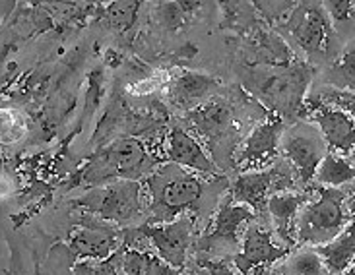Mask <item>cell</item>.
I'll return each instance as SVG.
<instances>
[{
    "label": "cell",
    "instance_id": "22",
    "mask_svg": "<svg viewBox=\"0 0 355 275\" xmlns=\"http://www.w3.org/2000/svg\"><path fill=\"white\" fill-rule=\"evenodd\" d=\"M272 275H332L313 247H297L284 260L270 267Z\"/></svg>",
    "mask_w": 355,
    "mask_h": 275
},
{
    "label": "cell",
    "instance_id": "24",
    "mask_svg": "<svg viewBox=\"0 0 355 275\" xmlns=\"http://www.w3.org/2000/svg\"><path fill=\"white\" fill-rule=\"evenodd\" d=\"M191 16L184 12L179 0H162L155 6V21L165 31H179L189 24Z\"/></svg>",
    "mask_w": 355,
    "mask_h": 275
},
{
    "label": "cell",
    "instance_id": "5",
    "mask_svg": "<svg viewBox=\"0 0 355 275\" xmlns=\"http://www.w3.org/2000/svg\"><path fill=\"white\" fill-rule=\"evenodd\" d=\"M157 165V159L142 140L125 136L116 138L97 155L96 161L87 167L86 182L101 186L113 181H142Z\"/></svg>",
    "mask_w": 355,
    "mask_h": 275
},
{
    "label": "cell",
    "instance_id": "7",
    "mask_svg": "<svg viewBox=\"0 0 355 275\" xmlns=\"http://www.w3.org/2000/svg\"><path fill=\"white\" fill-rule=\"evenodd\" d=\"M187 118L194 128V136L202 143L206 142V152L230 157V152L237 145L233 134L239 132L241 123L235 105L230 99L214 95L208 101L187 111Z\"/></svg>",
    "mask_w": 355,
    "mask_h": 275
},
{
    "label": "cell",
    "instance_id": "20",
    "mask_svg": "<svg viewBox=\"0 0 355 275\" xmlns=\"http://www.w3.org/2000/svg\"><path fill=\"white\" fill-rule=\"evenodd\" d=\"M355 179L354 163L352 157L340 155L336 152H330L322 157V161L318 163L315 179L313 182L318 186H332V188H346L352 186Z\"/></svg>",
    "mask_w": 355,
    "mask_h": 275
},
{
    "label": "cell",
    "instance_id": "27",
    "mask_svg": "<svg viewBox=\"0 0 355 275\" xmlns=\"http://www.w3.org/2000/svg\"><path fill=\"white\" fill-rule=\"evenodd\" d=\"M198 264L206 269V275H241L230 260H223V258H211L200 254Z\"/></svg>",
    "mask_w": 355,
    "mask_h": 275
},
{
    "label": "cell",
    "instance_id": "12",
    "mask_svg": "<svg viewBox=\"0 0 355 275\" xmlns=\"http://www.w3.org/2000/svg\"><path fill=\"white\" fill-rule=\"evenodd\" d=\"M138 229L144 235L148 248L154 250L155 256H159L179 272L187 267L194 231L192 215H181L167 223H144Z\"/></svg>",
    "mask_w": 355,
    "mask_h": 275
},
{
    "label": "cell",
    "instance_id": "25",
    "mask_svg": "<svg viewBox=\"0 0 355 275\" xmlns=\"http://www.w3.org/2000/svg\"><path fill=\"white\" fill-rule=\"evenodd\" d=\"M140 10V0H113L107 8V18L115 28L128 31L136 21Z\"/></svg>",
    "mask_w": 355,
    "mask_h": 275
},
{
    "label": "cell",
    "instance_id": "6",
    "mask_svg": "<svg viewBox=\"0 0 355 275\" xmlns=\"http://www.w3.org/2000/svg\"><path fill=\"white\" fill-rule=\"evenodd\" d=\"M78 208L113 225H126L140 221L146 213L144 184L140 181H113L87 190L74 199Z\"/></svg>",
    "mask_w": 355,
    "mask_h": 275
},
{
    "label": "cell",
    "instance_id": "8",
    "mask_svg": "<svg viewBox=\"0 0 355 275\" xmlns=\"http://www.w3.org/2000/svg\"><path fill=\"white\" fill-rule=\"evenodd\" d=\"M254 218L257 213L249 206L233 202L227 194L218 204L210 227L198 240V252L211 258L231 260L239 248L245 229Z\"/></svg>",
    "mask_w": 355,
    "mask_h": 275
},
{
    "label": "cell",
    "instance_id": "11",
    "mask_svg": "<svg viewBox=\"0 0 355 275\" xmlns=\"http://www.w3.org/2000/svg\"><path fill=\"white\" fill-rule=\"evenodd\" d=\"M284 128L286 121L279 114L266 111L241 143L237 157H233V167H237V171H252L272 165L279 155V138Z\"/></svg>",
    "mask_w": 355,
    "mask_h": 275
},
{
    "label": "cell",
    "instance_id": "28",
    "mask_svg": "<svg viewBox=\"0 0 355 275\" xmlns=\"http://www.w3.org/2000/svg\"><path fill=\"white\" fill-rule=\"evenodd\" d=\"M144 275H182L179 269L171 267L159 256L152 252H146L144 256Z\"/></svg>",
    "mask_w": 355,
    "mask_h": 275
},
{
    "label": "cell",
    "instance_id": "2",
    "mask_svg": "<svg viewBox=\"0 0 355 275\" xmlns=\"http://www.w3.org/2000/svg\"><path fill=\"white\" fill-rule=\"evenodd\" d=\"M354 221V196L349 188L318 186L311 190L295 221V245L318 247L338 237Z\"/></svg>",
    "mask_w": 355,
    "mask_h": 275
},
{
    "label": "cell",
    "instance_id": "17",
    "mask_svg": "<svg viewBox=\"0 0 355 275\" xmlns=\"http://www.w3.org/2000/svg\"><path fill=\"white\" fill-rule=\"evenodd\" d=\"M220 82L210 74L204 72H181L177 76L171 78L169 84V99L171 105L182 111H191L194 107H198L204 101H208L210 97L218 94Z\"/></svg>",
    "mask_w": 355,
    "mask_h": 275
},
{
    "label": "cell",
    "instance_id": "19",
    "mask_svg": "<svg viewBox=\"0 0 355 275\" xmlns=\"http://www.w3.org/2000/svg\"><path fill=\"white\" fill-rule=\"evenodd\" d=\"M315 248L320 260L324 262V266L332 275H342L347 267L354 266V225L349 223L338 237L328 240L324 245H318Z\"/></svg>",
    "mask_w": 355,
    "mask_h": 275
},
{
    "label": "cell",
    "instance_id": "14",
    "mask_svg": "<svg viewBox=\"0 0 355 275\" xmlns=\"http://www.w3.org/2000/svg\"><path fill=\"white\" fill-rule=\"evenodd\" d=\"M123 247V229L103 221L96 215H87L80 221V227L70 235V248L82 260H107Z\"/></svg>",
    "mask_w": 355,
    "mask_h": 275
},
{
    "label": "cell",
    "instance_id": "10",
    "mask_svg": "<svg viewBox=\"0 0 355 275\" xmlns=\"http://www.w3.org/2000/svg\"><path fill=\"white\" fill-rule=\"evenodd\" d=\"M327 153V142L315 124L303 118L286 124L279 138V157H284L297 171L303 188L311 186L318 163Z\"/></svg>",
    "mask_w": 355,
    "mask_h": 275
},
{
    "label": "cell",
    "instance_id": "21",
    "mask_svg": "<svg viewBox=\"0 0 355 275\" xmlns=\"http://www.w3.org/2000/svg\"><path fill=\"white\" fill-rule=\"evenodd\" d=\"M254 62L262 66H288L293 62V51L284 37L272 31H260L257 37L250 41Z\"/></svg>",
    "mask_w": 355,
    "mask_h": 275
},
{
    "label": "cell",
    "instance_id": "9",
    "mask_svg": "<svg viewBox=\"0 0 355 275\" xmlns=\"http://www.w3.org/2000/svg\"><path fill=\"white\" fill-rule=\"evenodd\" d=\"M289 252L291 248L276 240L268 221L257 215L245 229L239 248L230 262L241 275H264Z\"/></svg>",
    "mask_w": 355,
    "mask_h": 275
},
{
    "label": "cell",
    "instance_id": "1",
    "mask_svg": "<svg viewBox=\"0 0 355 275\" xmlns=\"http://www.w3.org/2000/svg\"><path fill=\"white\" fill-rule=\"evenodd\" d=\"M211 177L216 175H200L169 161L157 165L144 179L146 223H167L181 215L194 218L216 184Z\"/></svg>",
    "mask_w": 355,
    "mask_h": 275
},
{
    "label": "cell",
    "instance_id": "4",
    "mask_svg": "<svg viewBox=\"0 0 355 275\" xmlns=\"http://www.w3.org/2000/svg\"><path fill=\"white\" fill-rule=\"evenodd\" d=\"M282 35L309 60L332 58L336 53L338 35L320 0H299L282 21Z\"/></svg>",
    "mask_w": 355,
    "mask_h": 275
},
{
    "label": "cell",
    "instance_id": "18",
    "mask_svg": "<svg viewBox=\"0 0 355 275\" xmlns=\"http://www.w3.org/2000/svg\"><path fill=\"white\" fill-rule=\"evenodd\" d=\"M230 198L237 204L249 206L257 215H266V202L270 198V169H252L239 171L227 186Z\"/></svg>",
    "mask_w": 355,
    "mask_h": 275
},
{
    "label": "cell",
    "instance_id": "15",
    "mask_svg": "<svg viewBox=\"0 0 355 275\" xmlns=\"http://www.w3.org/2000/svg\"><path fill=\"white\" fill-rule=\"evenodd\" d=\"M164 155L169 163L181 165L184 169H191L200 175H220L218 165L208 155L204 143L182 124H175L165 134Z\"/></svg>",
    "mask_w": 355,
    "mask_h": 275
},
{
    "label": "cell",
    "instance_id": "23",
    "mask_svg": "<svg viewBox=\"0 0 355 275\" xmlns=\"http://www.w3.org/2000/svg\"><path fill=\"white\" fill-rule=\"evenodd\" d=\"M320 2L327 10L338 37L344 39V33L352 35V24H354L355 14L354 0H320Z\"/></svg>",
    "mask_w": 355,
    "mask_h": 275
},
{
    "label": "cell",
    "instance_id": "26",
    "mask_svg": "<svg viewBox=\"0 0 355 275\" xmlns=\"http://www.w3.org/2000/svg\"><path fill=\"white\" fill-rule=\"evenodd\" d=\"M74 275H123L121 250L107 260H82L74 267Z\"/></svg>",
    "mask_w": 355,
    "mask_h": 275
},
{
    "label": "cell",
    "instance_id": "29",
    "mask_svg": "<svg viewBox=\"0 0 355 275\" xmlns=\"http://www.w3.org/2000/svg\"><path fill=\"white\" fill-rule=\"evenodd\" d=\"M225 21H235L239 14V0H218Z\"/></svg>",
    "mask_w": 355,
    "mask_h": 275
},
{
    "label": "cell",
    "instance_id": "16",
    "mask_svg": "<svg viewBox=\"0 0 355 275\" xmlns=\"http://www.w3.org/2000/svg\"><path fill=\"white\" fill-rule=\"evenodd\" d=\"M311 196V190H293L272 194L266 202V213L270 218L272 231L276 233L279 242L286 247H295V221L301 206Z\"/></svg>",
    "mask_w": 355,
    "mask_h": 275
},
{
    "label": "cell",
    "instance_id": "3",
    "mask_svg": "<svg viewBox=\"0 0 355 275\" xmlns=\"http://www.w3.org/2000/svg\"><path fill=\"white\" fill-rule=\"evenodd\" d=\"M313 72L307 64L291 62L288 66L250 68L247 78L249 94L257 95L262 103L268 105L272 113L284 121L288 114H299L301 103L307 95V87Z\"/></svg>",
    "mask_w": 355,
    "mask_h": 275
},
{
    "label": "cell",
    "instance_id": "13",
    "mask_svg": "<svg viewBox=\"0 0 355 275\" xmlns=\"http://www.w3.org/2000/svg\"><path fill=\"white\" fill-rule=\"evenodd\" d=\"M297 116L317 126L330 152H336L346 157L354 155V114L336 109V107H324V105L305 107V105H301Z\"/></svg>",
    "mask_w": 355,
    "mask_h": 275
},
{
    "label": "cell",
    "instance_id": "30",
    "mask_svg": "<svg viewBox=\"0 0 355 275\" xmlns=\"http://www.w3.org/2000/svg\"><path fill=\"white\" fill-rule=\"evenodd\" d=\"M264 275H272V274H264Z\"/></svg>",
    "mask_w": 355,
    "mask_h": 275
}]
</instances>
